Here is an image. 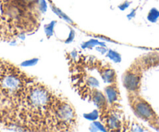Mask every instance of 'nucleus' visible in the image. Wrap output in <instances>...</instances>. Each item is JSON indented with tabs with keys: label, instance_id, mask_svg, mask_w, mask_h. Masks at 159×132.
<instances>
[{
	"label": "nucleus",
	"instance_id": "nucleus-2",
	"mask_svg": "<svg viewBox=\"0 0 159 132\" xmlns=\"http://www.w3.org/2000/svg\"><path fill=\"white\" fill-rule=\"evenodd\" d=\"M129 101L133 110L138 117L148 121L154 119V111L151 106L143 99L130 92V95L129 96Z\"/></svg>",
	"mask_w": 159,
	"mask_h": 132
},
{
	"label": "nucleus",
	"instance_id": "nucleus-4",
	"mask_svg": "<svg viewBox=\"0 0 159 132\" xmlns=\"http://www.w3.org/2000/svg\"><path fill=\"white\" fill-rule=\"evenodd\" d=\"M89 96H91V100L93 101V103L98 107L99 112H100V113H102L104 110H106V99H105V96L103 95V93H102V92L94 89V90H93L92 92H91Z\"/></svg>",
	"mask_w": 159,
	"mask_h": 132
},
{
	"label": "nucleus",
	"instance_id": "nucleus-17",
	"mask_svg": "<svg viewBox=\"0 0 159 132\" xmlns=\"http://www.w3.org/2000/svg\"><path fill=\"white\" fill-rule=\"evenodd\" d=\"M93 125H94L96 127V128H98V130H102V131H105V130H106L105 125L102 124L100 122H98V121H94V122L93 123Z\"/></svg>",
	"mask_w": 159,
	"mask_h": 132
},
{
	"label": "nucleus",
	"instance_id": "nucleus-13",
	"mask_svg": "<svg viewBox=\"0 0 159 132\" xmlns=\"http://www.w3.org/2000/svg\"><path fill=\"white\" fill-rule=\"evenodd\" d=\"M38 62V58H32L30 60H27L21 63V66L24 67H29V66H34L36 65Z\"/></svg>",
	"mask_w": 159,
	"mask_h": 132
},
{
	"label": "nucleus",
	"instance_id": "nucleus-20",
	"mask_svg": "<svg viewBox=\"0 0 159 132\" xmlns=\"http://www.w3.org/2000/svg\"><path fill=\"white\" fill-rule=\"evenodd\" d=\"M96 37H98V38L102 39V40H107V41H111L112 42V40H111V39L108 38V37H102V36H95Z\"/></svg>",
	"mask_w": 159,
	"mask_h": 132
},
{
	"label": "nucleus",
	"instance_id": "nucleus-3",
	"mask_svg": "<svg viewBox=\"0 0 159 132\" xmlns=\"http://www.w3.org/2000/svg\"><path fill=\"white\" fill-rule=\"evenodd\" d=\"M136 64V63H135ZM141 72L140 68L136 65H131L130 69L123 75V84L124 87L131 93L138 92L140 87Z\"/></svg>",
	"mask_w": 159,
	"mask_h": 132
},
{
	"label": "nucleus",
	"instance_id": "nucleus-14",
	"mask_svg": "<svg viewBox=\"0 0 159 132\" xmlns=\"http://www.w3.org/2000/svg\"><path fill=\"white\" fill-rule=\"evenodd\" d=\"M39 9L42 13L46 12L47 3L45 2V0H39Z\"/></svg>",
	"mask_w": 159,
	"mask_h": 132
},
{
	"label": "nucleus",
	"instance_id": "nucleus-6",
	"mask_svg": "<svg viewBox=\"0 0 159 132\" xmlns=\"http://www.w3.org/2000/svg\"><path fill=\"white\" fill-rule=\"evenodd\" d=\"M100 74L102 75V79L106 83H116V72L112 69L109 67L103 66L102 69L100 71Z\"/></svg>",
	"mask_w": 159,
	"mask_h": 132
},
{
	"label": "nucleus",
	"instance_id": "nucleus-5",
	"mask_svg": "<svg viewBox=\"0 0 159 132\" xmlns=\"http://www.w3.org/2000/svg\"><path fill=\"white\" fill-rule=\"evenodd\" d=\"M105 93L110 104H116L119 99V92L116 83H111V85L106 86L105 88Z\"/></svg>",
	"mask_w": 159,
	"mask_h": 132
},
{
	"label": "nucleus",
	"instance_id": "nucleus-1",
	"mask_svg": "<svg viewBox=\"0 0 159 132\" xmlns=\"http://www.w3.org/2000/svg\"><path fill=\"white\" fill-rule=\"evenodd\" d=\"M65 100L34 79L27 86L18 107L14 126L28 131H59L57 113Z\"/></svg>",
	"mask_w": 159,
	"mask_h": 132
},
{
	"label": "nucleus",
	"instance_id": "nucleus-19",
	"mask_svg": "<svg viewBox=\"0 0 159 132\" xmlns=\"http://www.w3.org/2000/svg\"><path fill=\"white\" fill-rule=\"evenodd\" d=\"M96 49H97L98 51H100L102 54H105V53L106 52V49L105 48V47H103V48H100V47H98V48H96Z\"/></svg>",
	"mask_w": 159,
	"mask_h": 132
},
{
	"label": "nucleus",
	"instance_id": "nucleus-12",
	"mask_svg": "<svg viewBox=\"0 0 159 132\" xmlns=\"http://www.w3.org/2000/svg\"><path fill=\"white\" fill-rule=\"evenodd\" d=\"M99 117V112L98 110H94V111L91 112L90 113H86L84 114V117L86 119L89 120V121H95L96 119H98Z\"/></svg>",
	"mask_w": 159,
	"mask_h": 132
},
{
	"label": "nucleus",
	"instance_id": "nucleus-15",
	"mask_svg": "<svg viewBox=\"0 0 159 132\" xmlns=\"http://www.w3.org/2000/svg\"><path fill=\"white\" fill-rule=\"evenodd\" d=\"M74 37H75V32L74 30L71 29V30H70V35H69V37L66 40L65 43L69 44L70 43V42H72L73 40V39H74Z\"/></svg>",
	"mask_w": 159,
	"mask_h": 132
},
{
	"label": "nucleus",
	"instance_id": "nucleus-7",
	"mask_svg": "<svg viewBox=\"0 0 159 132\" xmlns=\"http://www.w3.org/2000/svg\"><path fill=\"white\" fill-rule=\"evenodd\" d=\"M98 45H100V46L102 47H105V43H103V42H101V41H98V40H94V39H92V40H90L89 41L84 42V43L82 45V48H94V47L98 46Z\"/></svg>",
	"mask_w": 159,
	"mask_h": 132
},
{
	"label": "nucleus",
	"instance_id": "nucleus-8",
	"mask_svg": "<svg viewBox=\"0 0 159 132\" xmlns=\"http://www.w3.org/2000/svg\"><path fill=\"white\" fill-rule=\"evenodd\" d=\"M159 18V11L156 8H152L148 15V19L151 23H155Z\"/></svg>",
	"mask_w": 159,
	"mask_h": 132
},
{
	"label": "nucleus",
	"instance_id": "nucleus-11",
	"mask_svg": "<svg viewBox=\"0 0 159 132\" xmlns=\"http://www.w3.org/2000/svg\"><path fill=\"white\" fill-rule=\"evenodd\" d=\"M52 9L53 12H54V13H56V14H57L58 16H59V17L62 18V19H63L64 20H66V22H68L69 23L73 24V21H72L71 19H70V18H69L68 16H67L65 14V13H62V12L61 11V10H59V9H57V8H56V7L53 6H52Z\"/></svg>",
	"mask_w": 159,
	"mask_h": 132
},
{
	"label": "nucleus",
	"instance_id": "nucleus-9",
	"mask_svg": "<svg viewBox=\"0 0 159 132\" xmlns=\"http://www.w3.org/2000/svg\"><path fill=\"white\" fill-rule=\"evenodd\" d=\"M56 23V21H52L49 24L45 26V31L48 38H50L54 34V27Z\"/></svg>",
	"mask_w": 159,
	"mask_h": 132
},
{
	"label": "nucleus",
	"instance_id": "nucleus-18",
	"mask_svg": "<svg viewBox=\"0 0 159 132\" xmlns=\"http://www.w3.org/2000/svg\"><path fill=\"white\" fill-rule=\"evenodd\" d=\"M135 16H136V10H133L132 11L129 13V14L127 15V18L129 19H132V18H134Z\"/></svg>",
	"mask_w": 159,
	"mask_h": 132
},
{
	"label": "nucleus",
	"instance_id": "nucleus-10",
	"mask_svg": "<svg viewBox=\"0 0 159 132\" xmlns=\"http://www.w3.org/2000/svg\"><path fill=\"white\" fill-rule=\"evenodd\" d=\"M107 57H109L111 60H112L114 62H116V63H119V62H121V55L117 53L116 51H113V50H109L107 54Z\"/></svg>",
	"mask_w": 159,
	"mask_h": 132
},
{
	"label": "nucleus",
	"instance_id": "nucleus-16",
	"mask_svg": "<svg viewBox=\"0 0 159 132\" xmlns=\"http://www.w3.org/2000/svg\"><path fill=\"white\" fill-rule=\"evenodd\" d=\"M131 2H128V1H126V2H124L123 3L120 4V5L119 6V9L120 10H122V11H123V10H126V9L128 8V7L129 6V5H130Z\"/></svg>",
	"mask_w": 159,
	"mask_h": 132
}]
</instances>
